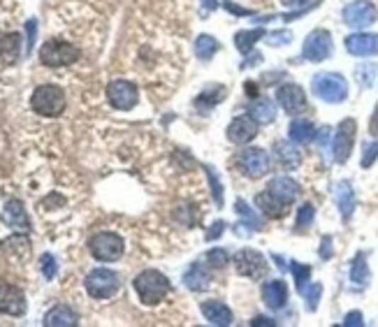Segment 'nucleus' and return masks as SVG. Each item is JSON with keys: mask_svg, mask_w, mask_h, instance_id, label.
I'll list each match as a JSON object with an SVG mask.
<instances>
[{"mask_svg": "<svg viewBox=\"0 0 378 327\" xmlns=\"http://www.w3.org/2000/svg\"><path fill=\"white\" fill-rule=\"evenodd\" d=\"M274 154H276V161H279L285 170H295V167H299V163H302L299 151L292 147L290 142H276Z\"/></svg>", "mask_w": 378, "mask_h": 327, "instance_id": "obj_24", "label": "nucleus"}, {"mask_svg": "<svg viewBox=\"0 0 378 327\" xmlns=\"http://www.w3.org/2000/svg\"><path fill=\"white\" fill-rule=\"evenodd\" d=\"M355 135H357V123L355 119H343L337 130H334V142H332V158L334 163L343 165L350 158L353 144H355Z\"/></svg>", "mask_w": 378, "mask_h": 327, "instance_id": "obj_7", "label": "nucleus"}, {"mask_svg": "<svg viewBox=\"0 0 378 327\" xmlns=\"http://www.w3.org/2000/svg\"><path fill=\"white\" fill-rule=\"evenodd\" d=\"M330 132H332L330 125H323V128L316 132V142H318V144L325 147V144H327V139H330Z\"/></svg>", "mask_w": 378, "mask_h": 327, "instance_id": "obj_45", "label": "nucleus"}, {"mask_svg": "<svg viewBox=\"0 0 378 327\" xmlns=\"http://www.w3.org/2000/svg\"><path fill=\"white\" fill-rule=\"evenodd\" d=\"M267 190H272L276 197L283 200V202L292 205L299 195V183L290 177H274L270 181V186H267Z\"/></svg>", "mask_w": 378, "mask_h": 327, "instance_id": "obj_22", "label": "nucleus"}, {"mask_svg": "<svg viewBox=\"0 0 378 327\" xmlns=\"http://www.w3.org/2000/svg\"><path fill=\"white\" fill-rule=\"evenodd\" d=\"M26 311V297L19 288L10 283H0V314L7 316H21Z\"/></svg>", "mask_w": 378, "mask_h": 327, "instance_id": "obj_15", "label": "nucleus"}, {"mask_svg": "<svg viewBox=\"0 0 378 327\" xmlns=\"http://www.w3.org/2000/svg\"><path fill=\"white\" fill-rule=\"evenodd\" d=\"M316 218V207L311 202H304L299 209H297V218H295V230H307L311 223H314Z\"/></svg>", "mask_w": 378, "mask_h": 327, "instance_id": "obj_35", "label": "nucleus"}, {"mask_svg": "<svg viewBox=\"0 0 378 327\" xmlns=\"http://www.w3.org/2000/svg\"><path fill=\"white\" fill-rule=\"evenodd\" d=\"M170 279L158 270H144L142 274L135 276V290L142 299V304L147 306H156L167 297L170 292Z\"/></svg>", "mask_w": 378, "mask_h": 327, "instance_id": "obj_1", "label": "nucleus"}, {"mask_svg": "<svg viewBox=\"0 0 378 327\" xmlns=\"http://www.w3.org/2000/svg\"><path fill=\"white\" fill-rule=\"evenodd\" d=\"M260 61H263V56H260V54H253V58H248L246 63H241V68H251V65H258Z\"/></svg>", "mask_w": 378, "mask_h": 327, "instance_id": "obj_49", "label": "nucleus"}, {"mask_svg": "<svg viewBox=\"0 0 378 327\" xmlns=\"http://www.w3.org/2000/svg\"><path fill=\"white\" fill-rule=\"evenodd\" d=\"M256 91H258V88L253 86V84H246V93H248V96H251V93L256 96Z\"/></svg>", "mask_w": 378, "mask_h": 327, "instance_id": "obj_52", "label": "nucleus"}, {"mask_svg": "<svg viewBox=\"0 0 378 327\" xmlns=\"http://www.w3.org/2000/svg\"><path fill=\"white\" fill-rule=\"evenodd\" d=\"M348 276H350V283H355L357 288H365L369 283V265H367V253H365V251H360V253L353 258Z\"/></svg>", "mask_w": 378, "mask_h": 327, "instance_id": "obj_27", "label": "nucleus"}, {"mask_svg": "<svg viewBox=\"0 0 378 327\" xmlns=\"http://www.w3.org/2000/svg\"><path fill=\"white\" fill-rule=\"evenodd\" d=\"M334 202H337V209L343 221H350L353 212H355V190H353L350 181L343 179L334 186Z\"/></svg>", "mask_w": 378, "mask_h": 327, "instance_id": "obj_18", "label": "nucleus"}, {"mask_svg": "<svg viewBox=\"0 0 378 327\" xmlns=\"http://www.w3.org/2000/svg\"><path fill=\"white\" fill-rule=\"evenodd\" d=\"M30 107L33 112H38L40 116H49L56 119L65 112V93L61 86L56 84H42L30 96Z\"/></svg>", "mask_w": 378, "mask_h": 327, "instance_id": "obj_2", "label": "nucleus"}, {"mask_svg": "<svg viewBox=\"0 0 378 327\" xmlns=\"http://www.w3.org/2000/svg\"><path fill=\"white\" fill-rule=\"evenodd\" d=\"M19 49H21V38L16 35V33L0 40V56H3L5 63H14L16 58H19Z\"/></svg>", "mask_w": 378, "mask_h": 327, "instance_id": "obj_30", "label": "nucleus"}, {"mask_svg": "<svg viewBox=\"0 0 378 327\" xmlns=\"http://www.w3.org/2000/svg\"><path fill=\"white\" fill-rule=\"evenodd\" d=\"M369 135H378V103L372 112V119H369Z\"/></svg>", "mask_w": 378, "mask_h": 327, "instance_id": "obj_46", "label": "nucleus"}, {"mask_svg": "<svg viewBox=\"0 0 378 327\" xmlns=\"http://www.w3.org/2000/svg\"><path fill=\"white\" fill-rule=\"evenodd\" d=\"M234 163H237V167L248 179H263L270 172V154L260 147L244 149Z\"/></svg>", "mask_w": 378, "mask_h": 327, "instance_id": "obj_6", "label": "nucleus"}, {"mask_svg": "<svg viewBox=\"0 0 378 327\" xmlns=\"http://www.w3.org/2000/svg\"><path fill=\"white\" fill-rule=\"evenodd\" d=\"M346 52L353 56H376L378 54V35L376 33H353L346 38Z\"/></svg>", "mask_w": 378, "mask_h": 327, "instance_id": "obj_16", "label": "nucleus"}, {"mask_svg": "<svg viewBox=\"0 0 378 327\" xmlns=\"http://www.w3.org/2000/svg\"><path fill=\"white\" fill-rule=\"evenodd\" d=\"M86 288L93 297H112L119 290V276L112 270H96L88 274Z\"/></svg>", "mask_w": 378, "mask_h": 327, "instance_id": "obj_12", "label": "nucleus"}, {"mask_svg": "<svg viewBox=\"0 0 378 327\" xmlns=\"http://www.w3.org/2000/svg\"><path fill=\"white\" fill-rule=\"evenodd\" d=\"M234 212H237L241 216V223L237 225V228H248L251 232H258V230H263V221H260V216L253 212V209L248 207L246 200H237L234 202Z\"/></svg>", "mask_w": 378, "mask_h": 327, "instance_id": "obj_25", "label": "nucleus"}, {"mask_svg": "<svg viewBox=\"0 0 378 327\" xmlns=\"http://www.w3.org/2000/svg\"><path fill=\"white\" fill-rule=\"evenodd\" d=\"M321 258L323 260L332 258V237H330V234H325V237L321 239Z\"/></svg>", "mask_w": 378, "mask_h": 327, "instance_id": "obj_42", "label": "nucleus"}, {"mask_svg": "<svg viewBox=\"0 0 378 327\" xmlns=\"http://www.w3.org/2000/svg\"><path fill=\"white\" fill-rule=\"evenodd\" d=\"M276 100H279V105L292 116H297L307 109V93L299 84H283V86H279Z\"/></svg>", "mask_w": 378, "mask_h": 327, "instance_id": "obj_13", "label": "nucleus"}, {"mask_svg": "<svg viewBox=\"0 0 378 327\" xmlns=\"http://www.w3.org/2000/svg\"><path fill=\"white\" fill-rule=\"evenodd\" d=\"M256 207L267 218H283L285 214H288V207L290 205L276 197L272 190H263V193H258V195H256Z\"/></svg>", "mask_w": 378, "mask_h": 327, "instance_id": "obj_21", "label": "nucleus"}, {"mask_svg": "<svg viewBox=\"0 0 378 327\" xmlns=\"http://www.w3.org/2000/svg\"><path fill=\"white\" fill-rule=\"evenodd\" d=\"M81 52L74 45L65 40H49L40 49V61L47 68H63V65H72L79 61Z\"/></svg>", "mask_w": 378, "mask_h": 327, "instance_id": "obj_4", "label": "nucleus"}, {"mask_svg": "<svg viewBox=\"0 0 378 327\" xmlns=\"http://www.w3.org/2000/svg\"><path fill=\"white\" fill-rule=\"evenodd\" d=\"M183 283H186V288L193 292H205L212 286V272H209V267L202 263H193L188 267V272L183 274Z\"/></svg>", "mask_w": 378, "mask_h": 327, "instance_id": "obj_20", "label": "nucleus"}, {"mask_svg": "<svg viewBox=\"0 0 378 327\" xmlns=\"http://www.w3.org/2000/svg\"><path fill=\"white\" fill-rule=\"evenodd\" d=\"M376 72H378V68H376L374 63H365V65H360V68L355 70V77H357V81H360V86H365V88L374 86Z\"/></svg>", "mask_w": 378, "mask_h": 327, "instance_id": "obj_37", "label": "nucleus"}, {"mask_svg": "<svg viewBox=\"0 0 378 327\" xmlns=\"http://www.w3.org/2000/svg\"><path fill=\"white\" fill-rule=\"evenodd\" d=\"M223 7H225V10H228L230 14H237V16H246V14H251V10H241V7H237L234 3H230V0H228V3H223Z\"/></svg>", "mask_w": 378, "mask_h": 327, "instance_id": "obj_47", "label": "nucleus"}, {"mask_svg": "<svg viewBox=\"0 0 378 327\" xmlns=\"http://www.w3.org/2000/svg\"><path fill=\"white\" fill-rule=\"evenodd\" d=\"M74 325L77 323V318H74V314L70 311L68 306H56L54 311L47 314V325Z\"/></svg>", "mask_w": 378, "mask_h": 327, "instance_id": "obj_33", "label": "nucleus"}, {"mask_svg": "<svg viewBox=\"0 0 378 327\" xmlns=\"http://www.w3.org/2000/svg\"><path fill=\"white\" fill-rule=\"evenodd\" d=\"M332 49H334V45H332L330 30L316 28L307 35L304 47H302V56L311 63H321V61H325V58L332 56Z\"/></svg>", "mask_w": 378, "mask_h": 327, "instance_id": "obj_9", "label": "nucleus"}, {"mask_svg": "<svg viewBox=\"0 0 378 327\" xmlns=\"http://www.w3.org/2000/svg\"><path fill=\"white\" fill-rule=\"evenodd\" d=\"M202 316L207 318V323L218 325V327H228L232 325V311L230 306L225 304V302H218V299H207L202 302Z\"/></svg>", "mask_w": 378, "mask_h": 327, "instance_id": "obj_19", "label": "nucleus"}, {"mask_svg": "<svg viewBox=\"0 0 378 327\" xmlns=\"http://www.w3.org/2000/svg\"><path fill=\"white\" fill-rule=\"evenodd\" d=\"M200 3L205 5L207 12H212V10H216V7H218V0H200Z\"/></svg>", "mask_w": 378, "mask_h": 327, "instance_id": "obj_50", "label": "nucleus"}, {"mask_svg": "<svg viewBox=\"0 0 378 327\" xmlns=\"http://www.w3.org/2000/svg\"><path fill=\"white\" fill-rule=\"evenodd\" d=\"M265 38V30L263 28H251V30H239L237 35H234V47L239 49L241 54H248L253 52L256 42Z\"/></svg>", "mask_w": 378, "mask_h": 327, "instance_id": "obj_28", "label": "nucleus"}, {"mask_svg": "<svg viewBox=\"0 0 378 327\" xmlns=\"http://www.w3.org/2000/svg\"><path fill=\"white\" fill-rule=\"evenodd\" d=\"M5 218L10 223H21V225H26V216H23V209L19 202H10L7 205V212H5Z\"/></svg>", "mask_w": 378, "mask_h": 327, "instance_id": "obj_40", "label": "nucleus"}, {"mask_svg": "<svg viewBox=\"0 0 378 327\" xmlns=\"http://www.w3.org/2000/svg\"><path fill=\"white\" fill-rule=\"evenodd\" d=\"M221 49V42L212 35H197L195 40V56L200 61H209L212 56H216V52Z\"/></svg>", "mask_w": 378, "mask_h": 327, "instance_id": "obj_29", "label": "nucleus"}, {"mask_svg": "<svg viewBox=\"0 0 378 327\" xmlns=\"http://www.w3.org/2000/svg\"><path fill=\"white\" fill-rule=\"evenodd\" d=\"M376 158H378V139H372V142H367L365 149H362V167L367 170V167H372L376 163Z\"/></svg>", "mask_w": 378, "mask_h": 327, "instance_id": "obj_39", "label": "nucleus"}, {"mask_svg": "<svg viewBox=\"0 0 378 327\" xmlns=\"http://www.w3.org/2000/svg\"><path fill=\"white\" fill-rule=\"evenodd\" d=\"M290 272H292V276H295L297 292H302V295H304L307 283H309V279H311V267L297 263V260H292V263H290Z\"/></svg>", "mask_w": 378, "mask_h": 327, "instance_id": "obj_32", "label": "nucleus"}, {"mask_svg": "<svg viewBox=\"0 0 378 327\" xmlns=\"http://www.w3.org/2000/svg\"><path fill=\"white\" fill-rule=\"evenodd\" d=\"M88 251L100 263H114L123 256V239L114 232H100L88 241Z\"/></svg>", "mask_w": 378, "mask_h": 327, "instance_id": "obj_8", "label": "nucleus"}, {"mask_svg": "<svg viewBox=\"0 0 378 327\" xmlns=\"http://www.w3.org/2000/svg\"><path fill=\"white\" fill-rule=\"evenodd\" d=\"M343 325H346V327H350V325L362 327V325H365L362 314H360V311H350V314H346V318H343Z\"/></svg>", "mask_w": 378, "mask_h": 327, "instance_id": "obj_43", "label": "nucleus"}, {"mask_svg": "<svg viewBox=\"0 0 378 327\" xmlns=\"http://www.w3.org/2000/svg\"><path fill=\"white\" fill-rule=\"evenodd\" d=\"M281 3H283L285 7H299V5L309 3V0H281Z\"/></svg>", "mask_w": 378, "mask_h": 327, "instance_id": "obj_51", "label": "nucleus"}, {"mask_svg": "<svg viewBox=\"0 0 378 327\" xmlns=\"http://www.w3.org/2000/svg\"><path fill=\"white\" fill-rule=\"evenodd\" d=\"M232 263H234V270H237V274L246 276V279H253V281H260L267 274V270H270L265 256L260 253V251H253V248L237 251L234 258H232Z\"/></svg>", "mask_w": 378, "mask_h": 327, "instance_id": "obj_5", "label": "nucleus"}, {"mask_svg": "<svg viewBox=\"0 0 378 327\" xmlns=\"http://www.w3.org/2000/svg\"><path fill=\"white\" fill-rule=\"evenodd\" d=\"M288 135H290V142H295V144H307V142L314 139L316 128L309 119H299L297 116V119H292L288 125Z\"/></svg>", "mask_w": 378, "mask_h": 327, "instance_id": "obj_23", "label": "nucleus"}, {"mask_svg": "<svg viewBox=\"0 0 378 327\" xmlns=\"http://www.w3.org/2000/svg\"><path fill=\"white\" fill-rule=\"evenodd\" d=\"M251 325H265V327H272V325H274V321H270V318L258 316V318H253V321H251Z\"/></svg>", "mask_w": 378, "mask_h": 327, "instance_id": "obj_48", "label": "nucleus"}, {"mask_svg": "<svg viewBox=\"0 0 378 327\" xmlns=\"http://www.w3.org/2000/svg\"><path fill=\"white\" fill-rule=\"evenodd\" d=\"M343 23L350 28H367L378 19V10L372 0H353L350 5L343 7Z\"/></svg>", "mask_w": 378, "mask_h": 327, "instance_id": "obj_10", "label": "nucleus"}, {"mask_svg": "<svg viewBox=\"0 0 378 327\" xmlns=\"http://www.w3.org/2000/svg\"><path fill=\"white\" fill-rule=\"evenodd\" d=\"M248 114L253 116L258 123H272L276 119V105L270 98H258L256 103H251Z\"/></svg>", "mask_w": 378, "mask_h": 327, "instance_id": "obj_26", "label": "nucleus"}, {"mask_svg": "<svg viewBox=\"0 0 378 327\" xmlns=\"http://www.w3.org/2000/svg\"><path fill=\"white\" fill-rule=\"evenodd\" d=\"M205 172H207V179H209V186H212V197L216 207H223V186H221V179L216 177L214 167L205 165Z\"/></svg>", "mask_w": 378, "mask_h": 327, "instance_id": "obj_36", "label": "nucleus"}, {"mask_svg": "<svg viewBox=\"0 0 378 327\" xmlns=\"http://www.w3.org/2000/svg\"><path fill=\"white\" fill-rule=\"evenodd\" d=\"M205 260H207V265L212 267V270H223V267H228L230 256H228V251H225V248H209L205 253Z\"/></svg>", "mask_w": 378, "mask_h": 327, "instance_id": "obj_34", "label": "nucleus"}, {"mask_svg": "<svg viewBox=\"0 0 378 327\" xmlns=\"http://www.w3.org/2000/svg\"><path fill=\"white\" fill-rule=\"evenodd\" d=\"M311 91L316 93V98L325 100V103L339 105L348 98V81L339 72H321L311 81Z\"/></svg>", "mask_w": 378, "mask_h": 327, "instance_id": "obj_3", "label": "nucleus"}, {"mask_svg": "<svg viewBox=\"0 0 378 327\" xmlns=\"http://www.w3.org/2000/svg\"><path fill=\"white\" fill-rule=\"evenodd\" d=\"M263 302L272 311H281L285 306V302H288V286H285V281L281 279L267 281L263 286Z\"/></svg>", "mask_w": 378, "mask_h": 327, "instance_id": "obj_17", "label": "nucleus"}, {"mask_svg": "<svg viewBox=\"0 0 378 327\" xmlns=\"http://www.w3.org/2000/svg\"><path fill=\"white\" fill-rule=\"evenodd\" d=\"M107 98L116 109H132L137 105V86L130 81L116 79L109 84L107 88Z\"/></svg>", "mask_w": 378, "mask_h": 327, "instance_id": "obj_14", "label": "nucleus"}, {"mask_svg": "<svg viewBox=\"0 0 378 327\" xmlns=\"http://www.w3.org/2000/svg\"><path fill=\"white\" fill-rule=\"evenodd\" d=\"M223 230H225V221H216L214 225H212V230L207 232V241H214V239H218L223 234Z\"/></svg>", "mask_w": 378, "mask_h": 327, "instance_id": "obj_44", "label": "nucleus"}, {"mask_svg": "<svg viewBox=\"0 0 378 327\" xmlns=\"http://www.w3.org/2000/svg\"><path fill=\"white\" fill-rule=\"evenodd\" d=\"M321 295H323V283H311L309 290H304V299H307V309H309V311H316V309H318Z\"/></svg>", "mask_w": 378, "mask_h": 327, "instance_id": "obj_38", "label": "nucleus"}, {"mask_svg": "<svg viewBox=\"0 0 378 327\" xmlns=\"http://www.w3.org/2000/svg\"><path fill=\"white\" fill-rule=\"evenodd\" d=\"M223 98H225V88L223 86H212V88L202 91V93L197 96L195 107H214L218 103H223Z\"/></svg>", "mask_w": 378, "mask_h": 327, "instance_id": "obj_31", "label": "nucleus"}, {"mask_svg": "<svg viewBox=\"0 0 378 327\" xmlns=\"http://www.w3.org/2000/svg\"><path fill=\"white\" fill-rule=\"evenodd\" d=\"M290 40H292L290 30H274V33L267 35V45H270V47H283V45H288Z\"/></svg>", "mask_w": 378, "mask_h": 327, "instance_id": "obj_41", "label": "nucleus"}, {"mask_svg": "<svg viewBox=\"0 0 378 327\" xmlns=\"http://www.w3.org/2000/svg\"><path fill=\"white\" fill-rule=\"evenodd\" d=\"M225 135H228V142H232V144H239V147L248 144L258 135V121L251 114L234 116L228 125V130H225Z\"/></svg>", "mask_w": 378, "mask_h": 327, "instance_id": "obj_11", "label": "nucleus"}]
</instances>
